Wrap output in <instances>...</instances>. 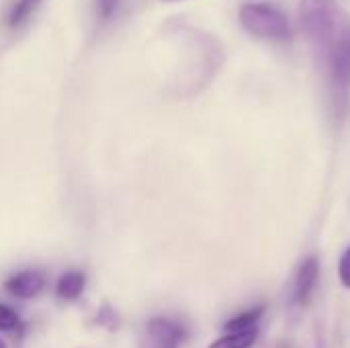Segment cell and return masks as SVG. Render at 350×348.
<instances>
[{"label": "cell", "mask_w": 350, "mask_h": 348, "mask_svg": "<svg viewBox=\"0 0 350 348\" xmlns=\"http://www.w3.org/2000/svg\"><path fill=\"white\" fill-rule=\"evenodd\" d=\"M299 25L332 78L350 84V14L336 0H299Z\"/></svg>", "instance_id": "6da1fadb"}, {"label": "cell", "mask_w": 350, "mask_h": 348, "mask_svg": "<svg viewBox=\"0 0 350 348\" xmlns=\"http://www.w3.org/2000/svg\"><path fill=\"white\" fill-rule=\"evenodd\" d=\"M238 18L242 29L256 39L275 41V43H283L291 39V25L287 14L269 2L242 4L238 10Z\"/></svg>", "instance_id": "7a4b0ae2"}, {"label": "cell", "mask_w": 350, "mask_h": 348, "mask_svg": "<svg viewBox=\"0 0 350 348\" xmlns=\"http://www.w3.org/2000/svg\"><path fill=\"white\" fill-rule=\"evenodd\" d=\"M320 281V260L316 256H308L299 263L295 281H293V302L299 306H308L316 293Z\"/></svg>", "instance_id": "3957f363"}, {"label": "cell", "mask_w": 350, "mask_h": 348, "mask_svg": "<svg viewBox=\"0 0 350 348\" xmlns=\"http://www.w3.org/2000/svg\"><path fill=\"white\" fill-rule=\"evenodd\" d=\"M45 283H47V279L41 271L27 269V271L10 275L4 281V289L8 295H12L16 299H33L45 289Z\"/></svg>", "instance_id": "277c9868"}, {"label": "cell", "mask_w": 350, "mask_h": 348, "mask_svg": "<svg viewBox=\"0 0 350 348\" xmlns=\"http://www.w3.org/2000/svg\"><path fill=\"white\" fill-rule=\"evenodd\" d=\"M148 334L158 348H178V345L185 343L189 336V332L180 324L168 318H152L148 322Z\"/></svg>", "instance_id": "5b68a950"}, {"label": "cell", "mask_w": 350, "mask_h": 348, "mask_svg": "<svg viewBox=\"0 0 350 348\" xmlns=\"http://www.w3.org/2000/svg\"><path fill=\"white\" fill-rule=\"evenodd\" d=\"M84 289H86V275L80 271H68L55 283V295L64 302L80 299Z\"/></svg>", "instance_id": "8992f818"}, {"label": "cell", "mask_w": 350, "mask_h": 348, "mask_svg": "<svg viewBox=\"0 0 350 348\" xmlns=\"http://www.w3.org/2000/svg\"><path fill=\"white\" fill-rule=\"evenodd\" d=\"M258 330H242V332H226L224 336L215 338L209 348H252L256 345Z\"/></svg>", "instance_id": "52a82bcc"}, {"label": "cell", "mask_w": 350, "mask_h": 348, "mask_svg": "<svg viewBox=\"0 0 350 348\" xmlns=\"http://www.w3.org/2000/svg\"><path fill=\"white\" fill-rule=\"evenodd\" d=\"M265 314V306H256V308H250L234 318H230L226 324H224V330L226 332H242V330H252L256 328V324L260 322Z\"/></svg>", "instance_id": "ba28073f"}, {"label": "cell", "mask_w": 350, "mask_h": 348, "mask_svg": "<svg viewBox=\"0 0 350 348\" xmlns=\"http://www.w3.org/2000/svg\"><path fill=\"white\" fill-rule=\"evenodd\" d=\"M39 2L41 0H16V4L8 12V25L10 27H18L21 23H25L33 14V10L39 6Z\"/></svg>", "instance_id": "9c48e42d"}, {"label": "cell", "mask_w": 350, "mask_h": 348, "mask_svg": "<svg viewBox=\"0 0 350 348\" xmlns=\"http://www.w3.org/2000/svg\"><path fill=\"white\" fill-rule=\"evenodd\" d=\"M18 326H21L18 314H16L12 308L0 304V332H12V330H16Z\"/></svg>", "instance_id": "30bf717a"}, {"label": "cell", "mask_w": 350, "mask_h": 348, "mask_svg": "<svg viewBox=\"0 0 350 348\" xmlns=\"http://www.w3.org/2000/svg\"><path fill=\"white\" fill-rule=\"evenodd\" d=\"M338 279L345 289H350V246L342 252L340 263H338Z\"/></svg>", "instance_id": "8fae6325"}, {"label": "cell", "mask_w": 350, "mask_h": 348, "mask_svg": "<svg viewBox=\"0 0 350 348\" xmlns=\"http://www.w3.org/2000/svg\"><path fill=\"white\" fill-rule=\"evenodd\" d=\"M98 324L100 326H105V328H109V330H113L115 326H117V314L109 308V306H103V310L98 312Z\"/></svg>", "instance_id": "7c38bea8"}, {"label": "cell", "mask_w": 350, "mask_h": 348, "mask_svg": "<svg viewBox=\"0 0 350 348\" xmlns=\"http://www.w3.org/2000/svg\"><path fill=\"white\" fill-rule=\"evenodd\" d=\"M117 6H119V0H98L96 8H98V16H100V21H109V18L115 14Z\"/></svg>", "instance_id": "4fadbf2b"}, {"label": "cell", "mask_w": 350, "mask_h": 348, "mask_svg": "<svg viewBox=\"0 0 350 348\" xmlns=\"http://www.w3.org/2000/svg\"><path fill=\"white\" fill-rule=\"evenodd\" d=\"M0 348H8V345H6V343H4L2 338H0Z\"/></svg>", "instance_id": "5bb4252c"}, {"label": "cell", "mask_w": 350, "mask_h": 348, "mask_svg": "<svg viewBox=\"0 0 350 348\" xmlns=\"http://www.w3.org/2000/svg\"><path fill=\"white\" fill-rule=\"evenodd\" d=\"M162 2H178V0H162Z\"/></svg>", "instance_id": "9a60e30c"}]
</instances>
